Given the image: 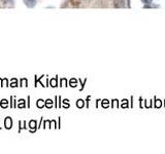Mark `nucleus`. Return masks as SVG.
<instances>
[{
    "label": "nucleus",
    "instance_id": "9b49d317",
    "mask_svg": "<svg viewBox=\"0 0 165 154\" xmlns=\"http://www.w3.org/2000/svg\"><path fill=\"white\" fill-rule=\"evenodd\" d=\"M51 86H53V87H55V86H57V77L55 79H52L51 80Z\"/></svg>",
    "mask_w": 165,
    "mask_h": 154
},
{
    "label": "nucleus",
    "instance_id": "9d476101",
    "mask_svg": "<svg viewBox=\"0 0 165 154\" xmlns=\"http://www.w3.org/2000/svg\"><path fill=\"white\" fill-rule=\"evenodd\" d=\"M18 107H19V108H24V107H25V101L20 100L19 103H18Z\"/></svg>",
    "mask_w": 165,
    "mask_h": 154
},
{
    "label": "nucleus",
    "instance_id": "ddd939ff",
    "mask_svg": "<svg viewBox=\"0 0 165 154\" xmlns=\"http://www.w3.org/2000/svg\"><path fill=\"white\" fill-rule=\"evenodd\" d=\"M78 107H79V108H82V106H84V102H82V100H78Z\"/></svg>",
    "mask_w": 165,
    "mask_h": 154
},
{
    "label": "nucleus",
    "instance_id": "6e6552de",
    "mask_svg": "<svg viewBox=\"0 0 165 154\" xmlns=\"http://www.w3.org/2000/svg\"><path fill=\"white\" fill-rule=\"evenodd\" d=\"M44 106H45V107H48V108H51L52 106H53V101H52V100H50V99H49V100H47V101H45V104H44Z\"/></svg>",
    "mask_w": 165,
    "mask_h": 154
},
{
    "label": "nucleus",
    "instance_id": "1a4fd4ad",
    "mask_svg": "<svg viewBox=\"0 0 165 154\" xmlns=\"http://www.w3.org/2000/svg\"><path fill=\"white\" fill-rule=\"evenodd\" d=\"M18 81H17V79L16 78H14V79H11V87H17L18 86Z\"/></svg>",
    "mask_w": 165,
    "mask_h": 154
},
{
    "label": "nucleus",
    "instance_id": "f8f14e48",
    "mask_svg": "<svg viewBox=\"0 0 165 154\" xmlns=\"http://www.w3.org/2000/svg\"><path fill=\"white\" fill-rule=\"evenodd\" d=\"M3 2L5 4H10V5H14L15 0H3Z\"/></svg>",
    "mask_w": 165,
    "mask_h": 154
},
{
    "label": "nucleus",
    "instance_id": "f257e3e1",
    "mask_svg": "<svg viewBox=\"0 0 165 154\" xmlns=\"http://www.w3.org/2000/svg\"><path fill=\"white\" fill-rule=\"evenodd\" d=\"M4 126L6 129H11L13 128V119H11V117H6V118L4 119Z\"/></svg>",
    "mask_w": 165,
    "mask_h": 154
},
{
    "label": "nucleus",
    "instance_id": "7ed1b4c3",
    "mask_svg": "<svg viewBox=\"0 0 165 154\" xmlns=\"http://www.w3.org/2000/svg\"><path fill=\"white\" fill-rule=\"evenodd\" d=\"M37 123H36L35 120H31V121L29 122V128H31V132H35L36 128H37Z\"/></svg>",
    "mask_w": 165,
    "mask_h": 154
},
{
    "label": "nucleus",
    "instance_id": "f03ea898",
    "mask_svg": "<svg viewBox=\"0 0 165 154\" xmlns=\"http://www.w3.org/2000/svg\"><path fill=\"white\" fill-rule=\"evenodd\" d=\"M24 3H25V5H27L28 7L32 8L36 5V0H24Z\"/></svg>",
    "mask_w": 165,
    "mask_h": 154
},
{
    "label": "nucleus",
    "instance_id": "0eeeda50",
    "mask_svg": "<svg viewBox=\"0 0 165 154\" xmlns=\"http://www.w3.org/2000/svg\"><path fill=\"white\" fill-rule=\"evenodd\" d=\"M21 86H28V80L26 78H22L21 79Z\"/></svg>",
    "mask_w": 165,
    "mask_h": 154
},
{
    "label": "nucleus",
    "instance_id": "20e7f679",
    "mask_svg": "<svg viewBox=\"0 0 165 154\" xmlns=\"http://www.w3.org/2000/svg\"><path fill=\"white\" fill-rule=\"evenodd\" d=\"M44 104H45V102H44L42 99H39V100L37 101V103H36V106H37L38 108H44Z\"/></svg>",
    "mask_w": 165,
    "mask_h": 154
},
{
    "label": "nucleus",
    "instance_id": "4468645a",
    "mask_svg": "<svg viewBox=\"0 0 165 154\" xmlns=\"http://www.w3.org/2000/svg\"><path fill=\"white\" fill-rule=\"evenodd\" d=\"M143 1H145L146 3H151L153 0H143Z\"/></svg>",
    "mask_w": 165,
    "mask_h": 154
},
{
    "label": "nucleus",
    "instance_id": "423d86ee",
    "mask_svg": "<svg viewBox=\"0 0 165 154\" xmlns=\"http://www.w3.org/2000/svg\"><path fill=\"white\" fill-rule=\"evenodd\" d=\"M0 106H1L2 108H6L8 106V102L7 100H5V99H3L1 102H0Z\"/></svg>",
    "mask_w": 165,
    "mask_h": 154
},
{
    "label": "nucleus",
    "instance_id": "39448f33",
    "mask_svg": "<svg viewBox=\"0 0 165 154\" xmlns=\"http://www.w3.org/2000/svg\"><path fill=\"white\" fill-rule=\"evenodd\" d=\"M115 4L117 7H121V6L124 5V0H115Z\"/></svg>",
    "mask_w": 165,
    "mask_h": 154
}]
</instances>
